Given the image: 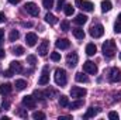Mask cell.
Returning <instances> with one entry per match:
<instances>
[{
    "label": "cell",
    "instance_id": "6da1fadb",
    "mask_svg": "<svg viewBox=\"0 0 121 120\" xmlns=\"http://www.w3.org/2000/svg\"><path fill=\"white\" fill-rule=\"evenodd\" d=\"M117 52V47H116V42L113 40H107L104 44H103V55L106 58H113Z\"/></svg>",
    "mask_w": 121,
    "mask_h": 120
},
{
    "label": "cell",
    "instance_id": "7a4b0ae2",
    "mask_svg": "<svg viewBox=\"0 0 121 120\" xmlns=\"http://www.w3.org/2000/svg\"><path fill=\"white\" fill-rule=\"evenodd\" d=\"M55 83L58 86H65L68 82V76H66V71L62 68H56L55 69Z\"/></svg>",
    "mask_w": 121,
    "mask_h": 120
},
{
    "label": "cell",
    "instance_id": "3957f363",
    "mask_svg": "<svg viewBox=\"0 0 121 120\" xmlns=\"http://www.w3.org/2000/svg\"><path fill=\"white\" fill-rule=\"evenodd\" d=\"M75 4L79 9H82L83 11H93V9H94V4L91 1H87V0H76Z\"/></svg>",
    "mask_w": 121,
    "mask_h": 120
},
{
    "label": "cell",
    "instance_id": "277c9868",
    "mask_svg": "<svg viewBox=\"0 0 121 120\" xmlns=\"http://www.w3.org/2000/svg\"><path fill=\"white\" fill-rule=\"evenodd\" d=\"M108 79H110V82H113V83L121 82V69H118V68H111L110 75H108Z\"/></svg>",
    "mask_w": 121,
    "mask_h": 120
},
{
    "label": "cell",
    "instance_id": "5b68a950",
    "mask_svg": "<svg viewBox=\"0 0 121 120\" xmlns=\"http://www.w3.org/2000/svg\"><path fill=\"white\" fill-rule=\"evenodd\" d=\"M103 34H104V27L101 24H96L90 28V35L93 38H100Z\"/></svg>",
    "mask_w": 121,
    "mask_h": 120
},
{
    "label": "cell",
    "instance_id": "8992f818",
    "mask_svg": "<svg viewBox=\"0 0 121 120\" xmlns=\"http://www.w3.org/2000/svg\"><path fill=\"white\" fill-rule=\"evenodd\" d=\"M24 10L28 13V14H31V16H38L39 14V9H38V6L35 4V3H32V1H30V3H27L26 6H24Z\"/></svg>",
    "mask_w": 121,
    "mask_h": 120
},
{
    "label": "cell",
    "instance_id": "52a82bcc",
    "mask_svg": "<svg viewBox=\"0 0 121 120\" xmlns=\"http://www.w3.org/2000/svg\"><path fill=\"white\" fill-rule=\"evenodd\" d=\"M83 71H85L86 74L96 75V74H97V66H96L94 62H91V61H86V62L83 64Z\"/></svg>",
    "mask_w": 121,
    "mask_h": 120
},
{
    "label": "cell",
    "instance_id": "ba28073f",
    "mask_svg": "<svg viewBox=\"0 0 121 120\" xmlns=\"http://www.w3.org/2000/svg\"><path fill=\"white\" fill-rule=\"evenodd\" d=\"M86 93H87V90L83 89V88H79V86H73L70 89L72 97H83V96H86Z\"/></svg>",
    "mask_w": 121,
    "mask_h": 120
},
{
    "label": "cell",
    "instance_id": "9c48e42d",
    "mask_svg": "<svg viewBox=\"0 0 121 120\" xmlns=\"http://www.w3.org/2000/svg\"><path fill=\"white\" fill-rule=\"evenodd\" d=\"M48 83H49V75H48V66H45L41 76H39V79H38V85L44 86V85H48Z\"/></svg>",
    "mask_w": 121,
    "mask_h": 120
},
{
    "label": "cell",
    "instance_id": "30bf717a",
    "mask_svg": "<svg viewBox=\"0 0 121 120\" xmlns=\"http://www.w3.org/2000/svg\"><path fill=\"white\" fill-rule=\"evenodd\" d=\"M78 61H79V57H78L76 52H70V54L66 57V64H68V66H70V68H75L76 64H78Z\"/></svg>",
    "mask_w": 121,
    "mask_h": 120
},
{
    "label": "cell",
    "instance_id": "8fae6325",
    "mask_svg": "<svg viewBox=\"0 0 121 120\" xmlns=\"http://www.w3.org/2000/svg\"><path fill=\"white\" fill-rule=\"evenodd\" d=\"M48 48H49V42L47 41V40H44L39 45H38V54L41 55V57H45L47 54H48Z\"/></svg>",
    "mask_w": 121,
    "mask_h": 120
},
{
    "label": "cell",
    "instance_id": "7c38bea8",
    "mask_svg": "<svg viewBox=\"0 0 121 120\" xmlns=\"http://www.w3.org/2000/svg\"><path fill=\"white\" fill-rule=\"evenodd\" d=\"M37 41H38V37H37L35 32H27V35H26V42H27L28 47H34V45L37 44Z\"/></svg>",
    "mask_w": 121,
    "mask_h": 120
},
{
    "label": "cell",
    "instance_id": "4fadbf2b",
    "mask_svg": "<svg viewBox=\"0 0 121 120\" xmlns=\"http://www.w3.org/2000/svg\"><path fill=\"white\" fill-rule=\"evenodd\" d=\"M23 105L27 106L28 109H34L35 105H37L35 97H34V96H24V97H23Z\"/></svg>",
    "mask_w": 121,
    "mask_h": 120
},
{
    "label": "cell",
    "instance_id": "5bb4252c",
    "mask_svg": "<svg viewBox=\"0 0 121 120\" xmlns=\"http://www.w3.org/2000/svg\"><path fill=\"white\" fill-rule=\"evenodd\" d=\"M55 45H56V48H59V50H68V48L70 47V42H69V40H66V38H59V40H56Z\"/></svg>",
    "mask_w": 121,
    "mask_h": 120
},
{
    "label": "cell",
    "instance_id": "9a60e30c",
    "mask_svg": "<svg viewBox=\"0 0 121 120\" xmlns=\"http://www.w3.org/2000/svg\"><path fill=\"white\" fill-rule=\"evenodd\" d=\"M10 69H11L14 74L23 72V66H21V64H20L18 61H11V62H10Z\"/></svg>",
    "mask_w": 121,
    "mask_h": 120
},
{
    "label": "cell",
    "instance_id": "2e32d148",
    "mask_svg": "<svg viewBox=\"0 0 121 120\" xmlns=\"http://www.w3.org/2000/svg\"><path fill=\"white\" fill-rule=\"evenodd\" d=\"M11 90H13V86L10 83H1L0 85V93L1 95H9V93H11Z\"/></svg>",
    "mask_w": 121,
    "mask_h": 120
},
{
    "label": "cell",
    "instance_id": "e0dca14e",
    "mask_svg": "<svg viewBox=\"0 0 121 120\" xmlns=\"http://www.w3.org/2000/svg\"><path fill=\"white\" fill-rule=\"evenodd\" d=\"M113 9V3L110 1V0H103L101 1V11L103 13H107V11H110Z\"/></svg>",
    "mask_w": 121,
    "mask_h": 120
},
{
    "label": "cell",
    "instance_id": "ac0fdd59",
    "mask_svg": "<svg viewBox=\"0 0 121 120\" xmlns=\"http://www.w3.org/2000/svg\"><path fill=\"white\" fill-rule=\"evenodd\" d=\"M99 112H100V109H99V107H89V109H87V112H86V115H85V119L94 117Z\"/></svg>",
    "mask_w": 121,
    "mask_h": 120
},
{
    "label": "cell",
    "instance_id": "d6986e66",
    "mask_svg": "<svg viewBox=\"0 0 121 120\" xmlns=\"http://www.w3.org/2000/svg\"><path fill=\"white\" fill-rule=\"evenodd\" d=\"M75 79H76L78 82H80V83H87V82H89L87 75H85L83 72H78V74H76V76H75Z\"/></svg>",
    "mask_w": 121,
    "mask_h": 120
},
{
    "label": "cell",
    "instance_id": "ffe728a7",
    "mask_svg": "<svg viewBox=\"0 0 121 120\" xmlns=\"http://www.w3.org/2000/svg\"><path fill=\"white\" fill-rule=\"evenodd\" d=\"M14 86H16L17 90H24L26 88H27V82H26L24 79H17L16 83H14Z\"/></svg>",
    "mask_w": 121,
    "mask_h": 120
},
{
    "label": "cell",
    "instance_id": "44dd1931",
    "mask_svg": "<svg viewBox=\"0 0 121 120\" xmlns=\"http://www.w3.org/2000/svg\"><path fill=\"white\" fill-rule=\"evenodd\" d=\"M86 21H87V16H85V14H78L76 18H75V23L79 24V26H83Z\"/></svg>",
    "mask_w": 121,
    "mask_h": 120
},
{
    "label": "cell",
    "instance_id": "7402d4cb",
    "mask_svg": "<svg viewBox=\"0 0 121 120\" xmlns=\"http://www.w3.org/2000/svg\"><path fill=\"white\" fill-rule=\"evenodd\" d=\"M96 51H97V48H96L94 44H87V45H86V54H87L89 57H93V55L96 54Z\"/></svg>",
    "mask_w": 121,
    "mask_h": 120
},
{
    "label": "cell",
    "instance_id": "603a6c76",
    "mask_svg": "<svg viewBox=\"0 0 121 120\" xmlns=\"http://www.w3.org/2000/svg\"><path fill=\"white\" fill-rule=\"evenodd\" d=\"M18 38H20V32H18V30H11L10 35H9V41L14 42V41H17Z\"/></svg>",
    "mask_w": 121,
    "mask_h": 120
},
{
    "label": "cell",
    "instance_id": "cb8c5ba5",
    "mask_svg": "<svg viewBox=\"0 0 121 120\" xmlns=\"http://www.w3.org/2000/svg\"><path fill=\"white\" fill-rule=\"evenodd\" d=\"M45 21H47V23H49V24H56L58 18H56L54 14H51V13H47V14H45Z\"/></svg>",
    "mask_w": 121,
    "mask_h": 120
},
{
    "label": "cell",
    "instance_id": "d4e9b609",
    "mask_svg": "<svg viewBox=\"0 0 121 120\" xmlns=\"http://www.w3.org/2000/svg\"><path fill=\"white\" fill-rule=\"evenodd\" d=\"M24 47H20V45H17V47H14L13 48V54L14 55H17V57H21V55H24Z\"/></svg>",
    "mask_w": 121,
    "mask_h": 120
},
{
    "label": "cell",
    "instance_id": "484cf974",
    "mask_svg": "<svg viewBox=\"0 0 121 120\" xmlns=\"http://www.w3.org/2000/svg\"><path fill=\"white\" fill-rule=\"evenodd\" d=\"M73 35H75L78 40H83V38H85V31L82 30V28H75V30H73Z\"/></svg>",
    "mask_w": 121,
    "mask_h": 120
},
{
    "label": "cell",
    "instance_id": "4316f807",
    "mask_svg": "<svg viewBox=\"0 0 121 120\" xmlns=\"http://www.w3.org/2000/svg\"><path fill=\"white\" fill-rule=\"evenodd\" d=\"M82 106H83V100H76V102L69 103V107H70L72 110H76V109H79V107H82Z\"/></svg>",
    "mask_w": 121,
    "mask_h": 120
},
{
    "label": "cell",
    "instance_id": "83f0119b",
    "mask_svg": "<svg viewBox=\"0 0 121 120\" xmlns=\"http://www.w3.org/2000/svg\"><path fill=\"white\" fill-rule=\"evenodd\" d=\"M63 11L66 16H72L75 13V9L72 7V4H66V6H63Z\"/></svg>",
    "mask_w": 121,
    "mask_h": 120
},
{
    "label": "cell",
    "instance_id": "f1b7e54d",
    "mask_svg": "<svg viewBox=\"0 0 121 120\" xmlns=\"http://www.w3.org/2000/svg\"><path fill=\"white\" fill-rule=\"evenodd\" d=\"M44 93H45V97H49V99H52L54 96H58V92H56L55 89H51V88L47 89Z\"/></svg>",
    "mask_w": 121,
    "mask_h": 120
},
{
    "label": "cell",
    "instance_id": "f546056e",
    "mask_svg": "<svg viewBox=\"0 0 121 120\" xmlns=\"http://www.w3.org/2000/svg\"><path fill=\"white\" fill-rule=\"evenodd\" d=\"M59 106H62V107H68L69 106V99L66 96H60L59 97Z\"/></svg>",
    "mask_w": 121,
    "mask_h": 120
},
{
    "label": "cell",
    "instance_id": "4dcf8cb0",
    "mask_svg": "<svg viewBox=\"0 0 121 120\" xmlns=\"http://www.w3.org/2000/svg\"><path fill=\"white\" fill-rule=\"evenodd\" d=\"M34 97H35V100L37 99H39V100H42L44 102V96H45V93H42L41 90H34V95H32Z\"/></svg>",
    "mask_w": 121,
    "mask_h": 120
},
{
    "label": "cell",
    "instance_id": "1f68e13d",
    "mask_svg": "<svg viewBox=\"0 0 121 120\" xmlns=\"http://www.w3.org/2000/svg\"><path fill=\"white\" fill-rule=\"evenodd\" d=\"M32 119H35V120H44V119H45V115H44L42 112H34V113H32Z\"/></svg>",
    "mask_w": 121,
    "mask_h": 120
},
{
    "label": "cell",
    "instance_id": "d6a6232c",
    "mask_svg": "<svg viewBox=\"0 0 121 120\" xmlns=\"http://www.w3.org/2000/svg\"><path fill=\"white\" fill-rule=\"evenodd\" d=\"M42 6L49 10V9L54 7V0H42Z\"/></svg>",
    "mask_w": 121,
    "mask_h": 120
},
{
    "label": "cell",
    "instance_id": "836d02e7",
    "mask_svg": "<svg viewBox=\"0 0 121 120\" xmlns=\"http://www.w3.org/2000/svg\"><path fill=\"white\" fill-rule=\"evenodd\" d=\"M27 64H30V65H35L37 64V58H35V55H28L27 57Z\"/></svg>",
    "mask_w": 121,
    "mask_h": 120
},
{
    "label": "cell",
    "instance_id": "e575fe53",
    "mask_svg": "<svg viewBox=\"0 0 121 120\" xmlns=\"http://www.w3.org/2000/svg\"><path fill=\"white\" fill-rule=\"evenodd\" d=\"M51 60L55 61V62L60 61V54L59 52H51Z\"/></svg>",
    "mask_w": 121,
    "mask_h": 120
},
{
    "label": "cell",
    "instance_id": "d590c367",
    "mask_svg": "<svg viewBox=\"0 0 121 120\" xmlns=\"http://www.w3.org/2000/svg\"><path fill=\"white\" fill-rule=\"evenodd\" d=\"M60 30L62 31H68L69 30V21H66V20L62 21V23H60Z\"/></svg>",
    "mask_w": 121,
    "mask_h": 120
},
{
    "label": "cell",
    "instance_id": "8d00e7d4",
    "mask_svg": "<svg viewBox=\"0 0 121 120\" xmlns=\"http://www.w3.org/2000/svg\"><path fill=\"white\" fill-rule=\"evenodd\" d=\"M108 119L118 120V113H117V112H110V113H108Z\"/></svg>",
    "mask_w": 121,
    "mask_h": 120
},
{
    "label": "cell",
    "instance_id": "74e56055",
    "mask_svg": "<svg viewBox=\"0 0 121 120\" xmlns=\"http://www.w3.org/2000/svg\"><path fill=\"white\" fill-rule=\"evenodd\" d=\"M114 32H117V34H118V32H121V21H120V20L114 24Z\"/></svg>",
    "mask_w": 121,
    "mask_h": 120
},
{
    "label": "cell",
    "instance_id": "f35d334b",
    "mask_svg": "<svg viewBox=\"0 0 121 120\" xmlns=\"http://www.w3.org/2000/svg\"><path fill=\"white\" fill-rule=\"evenodd\" d=\"M13 75H14V72H13L11 69H7V71L3 72V76H6V78H10V76H13Z\"/></svg>",
    "mask_w": 121,
    "mask_h": 120
},
{
    "label": "cell",
    "instance_id": "ab89813d",
    "mask_svg": "<svg viewBox=\"0 0 121 120\" xmlns=\"http://www.w3.org/2000/svg\"><path fill=\"white\" fill-rule=\"evenodd\" d=\"M17 115H18V116H21V117H24V119H26V117L28 116V115H27V112H26L24 109H18V112H17Z\"/></svg>",
    "mask_w": 121,
    "mask_h": 120
},
{
    "label": "cell",
    "instance_id": "60d3db41",
    "mask_svg": "<svg viewBox=\"0 0 121 120\" xmlns=\"http://www.w3.org/2000/svg\"><path fill=\"white\" fill-rule=\"evenodd\" d=\"M63 4H65V0H58V10H60V9H63Z\"/></svg>",
    "mask_w": 121,
    "mask_h": 120
},
{
    "label": "cell",
    "instance_id": "b9f144b4",
    "mask_svg": "<svg viewBox=\"0 0 121 120\" xmlns=\"http://www.w3.org/2000/svg\"><path fill=\"white\" fill-rule=\"evenodd\" d=\"M9 106H10V103H9V102H3V103H1V109H3V110L9 109Z\"/></svg>",
    "mask_w": 121,
    "mask_h": 120
},
{
    "label": "cell",
    "instance_id": "7bdbcfd3",
    "mask_svg": "<svg viewBox=\"0 0 121 120\" xmlns=\"http://www.w3.org/2000/svg\"><path fill=\"white\" fill-rule=\"evenodd\" d=\"M4 41V30H0V42Z\"/></svg>",
    "mask_w": 121,
    "mask_h": 120
},
{
    "label": "cell",
    "instance_id": "ee69618b",
    "mask_svg": "<svg viewBox=\"0 0 121 120\" xmlns=\"http://www.w3.org/2000/svg\"><path fill=\"white\" fill-rule=\"evenodd\" d=\"M6 21V16H4V13H0V23H4Z\"/></svg>",
    "mask_w": 121,
    "mask_h": 120
},
{
    "label": "cell",
    "instance_id": "f6af8a7d",
    "mask_svg": "<svg viewBox=\"0 0 121 120\" xmlns=\"http://www.w3.org/2000/svg\"><path fill=\"white\" fill-rule=\"evenodd\" d=\"M1 58H4V50L3 48H0V60Z\"/></svg>",
    "mask_w": 121,
    "mask_h": 120
},
{
    "label": "cell",
    "instance_id": "bcb514c9",
    "mask_svg": "<svg viewBox=\"0 0 121 120\" xmlns=\"http://www.w3.org/2000/svg\"><path fill=\"white\" fill-rule=\"evenodd\" d=\"M9 1H10L11 4H18V3H20V0H9Z\"/></svg>",
    "mask_w": 121,
    "mask_h": 120
},
{
    "label": "cell",
    "instance_id": "7dc6e473",
    "mask_svg": "<svg viewBox=\"0 0 121 120\" xmlns=\"http://www.w3.org/2000/svg\"><path fill=\"white\" fill-rule=\"evenodd\" d=\"M24 26H26V27H31L32 24H31V23H24Z\"/></svg>",
    "mask_w": 121,
    "mask_h": 120
},
{
    "label": "cell",
    "instance_id": "c3c4849f",
    "mask_svg": "<svg viewBox=\"0 0 121 120\" xmlns=\"http://www.w3.org/2000/svg\"><path fill=\"white\" fill-rule=\"evenodd\" d=\"M118 20H120V21H121V13H120V14H118Z\"/></svg>",
    "mask_w": 121,
    "mask_h": 120
},
{
    "label": "cell",
    "instance_id": "681fc988",
    "mask_svg": "<svg viewBox=\"0 0 121 120\" xmlns=\"http://www.w3.org/2000/svg\"><path fill=\"white\" fill-rule=\"evenodd\" d=\"M120 60H121V52H120Z\"/></svg>",
    "mask_w": 121,
    "mask_h": 120
}]
</instances>
